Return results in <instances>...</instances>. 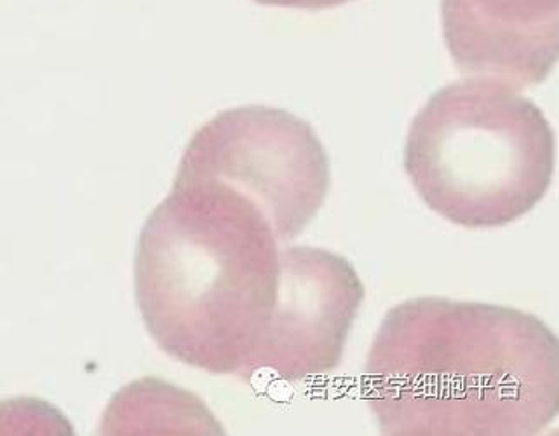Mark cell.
Segmentation results:
<instances>
[{
    "instance_id": "obj_6",
    "label": "cell",
    "mask_w": 559,
    "mask_h": 436,
    "mask_svg": "<svg viewBox=\"0 0 559 436\" xmlns=\"http://www.w3.org/2000/svg\"><path fill=\"white\" fill-rule=\"evenodd\" d=\"M444 40L469 78L543 84L559 52V0H443Z\"/></svg>"
},
{
    "instance_id": "obj_4",
    "label": "cell",
    "mask_w": 559,
    "mask_h": 436,
    "mask_svg": "<svg viewBox=\"0 0 559 436\" xmlns=\"http://www.w3.org/2000/svg\"><path fill=\"white\" fill-rule=\"evenodd\" d=\"M177 174L219 181L250 199L281 245L314 221L332 181L326 149L312 126L265 105L230 108L201 126Z\"/></svg>"
},
{
    "instance_id": "obj_2",
    "label": "cell",
    "mask_w": 559,
    "mask_h": 436,
    "mask_svg": "<svg viewBox=\"0 0 559 436\" xmlns=\"http://www.w3.org/2000/svg\"><path fill=\"white\" fill-rule=\"evenodd\" d=\"M281 243L250 199L178 175L146 219L136 303L160 350L215 376L245 377L276 304Z\"/></svg>"
},
{
    "instance_id": "obj_5",
    "label": "cell",
    "mask_w": 559,
    "mask_h": 436,
    "mask_svg": "<svg viewBox=\"0 0 559 436\" xmlns=\"http://www.w3.org/2000/svg\"><path fill=\"white\" fill-rule=\"evenodd\" d=\"M362 301L349 260L323 248H281L276 304L242 379L300 382L335 370Z\"/></svg>"
},
{
    "instance_id": "obj_3",
    "label": "cell",
    "mask_w": 559,
    "mask_h": 436,
    "mask_svg": "<svg viewBox=\"0 0 559 436\" xmlns=\"http://www.w3.org/2000/svg\"><path fill=\"white\" fill-rule=\"evenodd\" d=\"M405 169L424 203L465 229H495L532 212L555 175L543 110L499 79L467 78L415 117Z\"/></svg>"
},
{
    "instance_id": "obj_1",
    "label": "cell",
    "mask_w": 559,
    "mask_h": 436,
    "mask_svg": "<svg viewBox=\"0 0 559 436\" xmlns=\"http://www.w3.org/2000/svg\"><path fill=\"white\" fill-rule=\"evenodd\" d=\"M362 397L383 435H537L558 415V339L514 307L412 298L383 318Z\"/></svg>"
},
{
    "instance_id": "obj_7",
    "label": "cell",
    "mask_w": 559,
    "mask_h": 436,
    "mask_svg": "<svg viewBox=\"0 0 559 436\" xmlns=\"http://www.w3.org/2000/svg\"><path fill=\"white\" fill-rule=\"evenodd\" d=\"M257 4L277 5V8L309 9V11H321V9L338 8L353 0H253Z\"/></svg>"
}]
</instances>
